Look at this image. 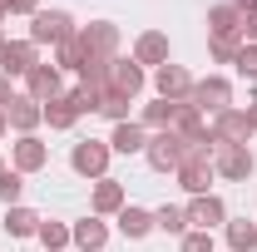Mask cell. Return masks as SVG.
<instances>
[{
    "label": "cell",
    "mask_w": 257,
    "mask_h": 252,
    "mask_svg": "<svg viewBox=\"0 0 257 252\" xmlns=\"http://www.w3.org/2000/svg\"><path fill=\"white\" fill-rule=\"evenodd\" d=\"M144 154H149V168H159V173H178V163H183V154H188V144H183L178 129H163V134L149 139Z\"/></svg>",
    "instance_id": "cell-1"
},
{
    "label": "cell",
    "mask_w": 257,
    "mask_h": 252,
    "mask_svg": "<svg viewBox=\"0 0 257 252\" xmlns=\"http://www.w3.org/2000/svg\"><path fill=\"white\" fill-rule=\"evenodd\" d=\"M74 35V20L64 10H35L30 20V45H64Z\"/></svg>",
    "instance_id": "cell-2"
},
{
    "label": "cell",
    "mask_w": 257,
    "mask_h": 252,
    "mask_svg": "<svg viewBox=\"0 0 257 252\" xmlns=\"http://www.w3.org/2000/svg\"><path fill=\"white\" fill-rule=\"evenodd\" d=\"M188 104L198 109V114H203V109H208V114H223V109H232V84L218 79V74H208V79H198V84H193Z\"/></svg>",
    "instance_id": "cell-3"
},
{
    "label": "cell",
    "mask_w": 257,
    "mask_h": 252,
    "mask_svg": "<svg viewBox=\"0 0 257 252\" xmlns=\"http://www.w3.org/2000/svg\"><path fill=\"white\" fill-rule=\"evenodd\" d=\"M252 168H257V158H252L247 144H218V154H213V173H223V178H232V183H242Z\"/></svg>",
    "instance_id": "cell-4"
},
{
    "label": "cell",
    "mask_w": 257,
    "mask_h": 252,
    "mask_svg": "<svg viewBox=\"0 0 257 252\" xmlns=\"http://www.w3.org/2000/svg\"><path fill=\"white\" fill-rule=\"evenodd\" d=\"M74 173L79 178H104V168H109V144H99V139H84V144H74Z\"/></svg>",
    "instance_id": "cell-5"
},
{
    "label": "cell",
    "mask_w": 257,
    "mask_h": 252,
    "mask_svg": "<svg viewBox=\"0 0 257 252\" xmlns=\"http://www.w3.org/2000/svg\"><path fill=\"white\" fill-rule=\"evenodd\" d=\"M40 45H30V40H5L0 45V74L10 79V74H30L35 64H40V55H35Z\"/></svg>",
    "instance_id": "cell-6"
},
{
    "label": "cell",
    "mask_w": 257,
    "mask_h": 252,
    "mask_svg": "<svg viewBox=\"0 0 257 252\" xmlns=\"http://www.w3.org/2000/svg\"><path fill=\"white\" fill-rule=\"evenodd\" d=\"M109 89L124 94V99H139V94H144V64L114 55V64H109Z\"/></svg>",
    "instance_id": "cell-7"
},
{
    "label": "cell",
    "mask_w": 257,
    "mask_h": 252,
    "mask_svg": "<svg viewBox=\"0 0 257 252\" xmlns=\"http://www.w3.org/2000/svg\"><path fill=\"white\" fill-rule=\"evenodd\" d=\"M178 183L193 193V198H203L208 183H213V154H188L178 163Z\"/></svg>",
    "instance_id": "cell-8"
},
{
    "label": "cell",
    "mask_w": 257,
    "mask_h": 252,
    "mask_svg": "<svg viewBox=\"0 0 257 252\" xmlns=\"http://www.w3.org/2000/svg\"><path fill=\"white\" fill-rule=\"evenodd\" d=\"M79 45H84V55H94V60H114V50H119V30L114 25H84L79 30Z\"/></svg>",
    "instance_id": "cell-9"
},
{
    "label": "cell",
    "mask_w": 257,
    "mask_h": 252,
    "mask_svg": "<svg viewBox=\"0 0 257 252\" xmlns=\"http://www.w3.org/2000/svg\"><path fill=\"white\" fill-rule=\"evenodd\" d=\"M40 119H45V104H40V99H30V94H15L10 104H5V124L20 129V134H30Z\"/></svg>",
    "instance_id": "cell-10"
},
{
    "label": "cell",
    "mask_w": 257,
    "mask_h": 252,
    "mask_svg": "<svg viewBox=\"0 0 257 252\" xmlns=\"http://www.w3.org/2000/svg\"><path fill=\"white\" fill-rule=\"evenodd\" d=\"M154 84H159V94L173 99V104H183V99L193 94V79H188V69H183V64H159Z\"/></svg>",
    "instance_id": "cell-11"
},
{
    "label": "cell",
    "mask_w": 257,
    "mask_h": 252,
    "mask_svg": "<svg viewBox=\"0 0 257 252\" xmlns=\"http://www.w3.org/2000/svg\"><path fill=\"white\" fill-rule=\"evenodd\" d=\"M188 222H198V232H213L218 222H227V208H223V198H213V193H203V198H193L188 208Z\"/></svg>",
    "instance_id": "cell-12"
},
{
    "label": "cell",
    "mask_w": 257,
    "mask_h": 252,
    "mask_svg": "<svg viewBox=\"0 0 257 252\" xmlns=\"http://www.w3.org/2000/svg\"><path fill=\"white\" fill-rule=\"evenodd\" d=\"M247 134H252L247 109H223V114L213 119V139H218V144H247Z\"/></svg>",
    "instance_id": "cell-13"
},
{
    "label": "cell",
    "mask_w": 257,
    "mask_h": 252,
    "mask_svg": "<svg viewBox=\"0 0 257 252\" xmlns=\"http://www.w3.org/2000/svg\"><path fill=\"white\" fill-rule=\"evenodd\" d=\"M25 79H30V99H40V104H50V99H60V94H64V84H60V64H35Z\"/></svg>",
    "instance_id": "cell-14"
},
{
    "label": "cell",
    "mask_w": 257,
    "mask_h": 252,
    "mask_svg": "<svg viewBox=\"0 0 257 252\" xmlns=\"http://www.w3.org/2000/svg\"><path fill=\"white\" fill-rule=\"evenodd\" d=\"M45 163H50V149H45L35 134H25V139L15 144V173H40Z\"/></svg>",
    "instance_id": "cell-15"
},
{
    "label": "cell",
    "mask_w": 257,
    "mask_h": 252,
    "mask_svg": "<svg viewBox=\"0 0 257 252\" xmlns=\"http://www.w3.org/2000/svg\"><path fill=\"white\" fill-rule=\"evenodd\" d=\"M109 149H119V154H144L149 149V129L144 124H114V139H109Z\"/></svg>",
    "instance_id": "cell-16"
},
{
    "label": "cell",
    "mask_w": 257,
    "mask_h": 252,
    "mask_svg": "<svg viewBox=\"0 0 257 252\" xmlns=\"http://www.w3.org/2000/svg\"><path fill=\"white\" fill-rule=\"evenodd\" d=\"M134 60H139V64H168V35L144 30L139 45H134Z\"/></svg>",
    "instance_id": "cell-17"
},
{
    "label": "cell",
    "mask_w": 257,
    "mask_h": 252,
    "mask_svg": "<svg viewBox=\"0 0 257 252\" xmlns=\"http://www.w3.org/2000/svg\"><path fill=\"white\" fill-rule=\"evenodd\" d=\"M69 237H74V247L99 252L104 242H109V227H104L99 218H84V222H74V227H69Z\"/></svg>",
    "instance_id": "cell-18"
},
{
    "label": "cell",
    "mask_w": 257,
    "mask_h": 252,
    "mask_svg": "<svg viewBox=\"0 0 257 252\" xmlns=\"http://www.w3.org/2000/svg\"><path fill=\"white\" fill-rule=\"evenodd\" d=\"M119 232L134 237V242L149 237V232H154V213H149V208H119Z\"/></svg>",
    "instance_id": "cell-19"
},
{
    "label": "cell",
    "mask_w": 257,
    "mask_h": 252,
    "mask_svg": "<svg viewBox=\"0 0 257 252\" xmlns=\"http://www.w3.org/2000/svg\"><path fill=\"white\" fill-rule=\"evenodd\" d=\"M45 119H50V129H69L74 119H79V104H74V94H60L45 104Z\"/></svg>",
    "instance_id": "cell-20"
},
{
    "label": "cell",
    "mask_w": 257,
    "mask_h": 252,
    "mask_svg": "<svg viewBox=\"0 0 257 252\" xmlns=\"http://www.w3.org/2000/svg\"><path fill=\"white\" fill-rule=\"evenodd\" d=\"M208 30H213V35H237V30H242L237 5H213V10H208Z\"/></svg>",
    "instance_id": "cell-21"
},
{
    "label": "cell",
    "mask_w": 257,
    "mask_h": 252,
    "mask_svg": "<svg viewBox=\"0 0 257 252\" xmlns=\"http://www.w3.org/2000/svg\"><path fill=\"white\" fill-rule=\"evenodd\" d=\"M178 124V104H173V99H159V104H149V109H144V129H173Z\"/></svg>",
    "instance_id": "cell-22"
},
{
    "label": "cell",
    "mask_w": 257,
    "mask_h": 252,
    "mask_svg": "<svg viewBox=\"0 0 257 252\" xmlns=\"http://www.w3.org/2000/svg\"><path fill=\"white\" fill-rule=\"evenodd\" d=\"M124 208V188L114 183V178H99V188H94V213H119Z\"/></svg>",
    "instance_id": "cell-23"
},
{
    "label": "cell",
    "mask_w": 257,
    "mask_h": 252,
    "mask_svg": "<svg viewBox=\"0 0 257 252\" xmlns=\"http://www.w3.org/2000/svg\"><path fill=\"white\" fill-rule=\"evenodd\" d=\"M40 213H30V208H10V218H5V227H10V237H35L40 232Z\"/></svg>",
    "instance_id": "cell-24"
},
{
    "label": "cell",
    "mask_w": 257,
    "mask_h": 252,
    "mask_svg": "<svg viewBox=\"0 0 257 252\" xmlns=\"http://www.w3.org/2000/svg\"><path fill=\"white\" fill-rule=\"evenodd\" d=\"M227 247L232 252H252L257 247V222H227Z\"/></svg>",
    "instance_id": "cell-25"
},
{
    "label": "cell",
    "mask_w": 257,
    "mask_h": 252,
    "mask_svg": "<svg viewBox=\"0 0 257 252\" xmlns=\"http://www.w3.org/2000/svg\"><path fill=\"white\" fill-rule=\"evenodd\" d=\"M154 227H163L168 237H178V232L188 227V213H183V208H173V203H163L159 213H154Z\"/></svg>",
    "instance_id": "cell-26"
},
{
    "label": "cell",
    "mask_w": 257,
    "mask_h": 252,
    "mask_svg": "<svg viewBox=\"0 0 257 252\" xmlns=\"http://www.w3.org/2000/svg\"><path fill=\"white\" fill-rule=\"evenodd\" d=\"M208 50H213V60L232 64V60H237V50H242V35H213V40H208Z\"/></svg>",
    "instance_id": "cell-27"
},
{
    "label": "cell",
    "mask_w": 257,
    "mask_h": 252,
    "mask_svg": "<svg viewBox=\"0 0 257 252\" xmlns=\"http://www.w3.org/2000/svg\"><path fill=\"white\" fill-rule=\"evenodd\" d=\"M20 193H25V173H0V203L5 208H20Z\"/></svg>",
    "instance_id": "cell-28"
},
{
    "label": "cell",
    "mask_w": 257,
    "mask_h": 252,
    "mask_svg": "<svg viewBox=\"0 0 257 252\" xmlns=\"http://www.w3.org/2000/svg\"><path fill=\"white\" fill-rule=\"evenodd\" d=\"M35 237H40V242H45V247H50V252H60L64 242H74L64 222H40V232H35Z\"/></svg>",
    "instance_id": "cell-29"
},
{
    "label": "cell",
    "mask_w": 257,
    "mask_h": 252,
    "mask_svg": "<svg viewBox=\"0 0 257 252\" xmlns=\"http://www.w3.org/2000/svg\"><path fill=\"white\" fill-rule=\"evenodd\" d=\"M55 60H60V69H79V64H84V45H79V30H74V35H69V40L60 45V55H55Z\"/></svg>",
    "instance_id": "cell-30"
},
{
    "label": "cell",
    "mask_w": 257,
    "mask_h": 252,
    "mask_svg": "<svg viewBox=\"0 0 257 252\" xmlns=\"http://www.w3.org/2000/svg\"><path fill=\"white\" fill-rule=\"evenodd\" d=\"M99 114H104V119H114V124H124V119H128V99L109 89V94H104V104H99Z\"/></svg>",
    "instance_id": "cell-31"
},
{
    "label": "cell",
    "mask_w": 257,
    "mask_h": 252,
    "mask_svg": "<svg viewBox=\"0 0 257 252\" xmlns=\"http://www.w3.org/2000/svg\"><path fill=\"white\" fill-rule=\"evenodd\" d=\"M232 64H237V74H247V79H257V45H242Z\"/></svg>",
    "instance_id": "cell-32"
},
{
    "label": "cell",
    "mask_w": 257,
    "mask_h": 252,
    "mask_svg": "<svg viewBox=\"0 0 257 252\" xmlns=\"http://www.w3.org/2000/svg\"><path fill=\"white\" fill-rule=\"evenodd\" d=\"M183 252H213V232H188L183 237Z\"/></svg>",
    "instance_id": "cell-33"
},
{
    "label": "cell",
    "mask_w": 257,
    "mask_h": 252,
    "mask_svg": "<svg viewBox=\"0 0 257 252\" xmlns=\"http://www.w3.org/2000/svg\"><path fill=\"white\" fill-rule=\"evenodd\" d=\"M0 5H5V15H35L40 0H0Z\"/></svg>",
    "instance_id": "cell-34"
},
{
    "label": "cell",
    "mask_w": 257,
    "mask_h": 252,
    "mask_svg": "<svg viewBox=\"0 0 257 252\" xmlns=\"http://www.w3.org/2000/svg\"><path fill=\"white\" fill-rule=\"evenodd\" d=\"M242 45H257V15H242Z\"/></svg>",
    "instance_id": "cell-35"
},
{
    "label": "cell",
    "mask_w": 257,
    "mask_h": 252,
    "mask_svg": "<svg viewBox=\"0 0 257 252\" xmlns=\"http://www.w3.org/2000/svg\"><path fill=\"white\" fill-rule=\"evenodd\" d=\"M237 5V15H257V0H232Z\"/></svg>",
    "instance_id": "cell-36"
},
{
    "label": "cell",
    "mask_w": 257,
    "mask_h": 252,
    "mask_svg": "<svg viewBox=\"0 0 257 252\" xmlns=\"http://www.w3.org/2000/svg\"><path fill=\"white\" fill-rule=\"evenodd\" d=\"M10 99H15V94H10V79H5V74H0V109H5V104H10Z\"/></svg>",
    "instance_id": "cell-37"
},
{
    "label": "cell",
    "mask_w": 257,
    "mask_h": 252,
    "mask_svg": "<svg viewBox=\"0 0 257 252\" xmlns=\"http://www.w3.org/2000/svg\"><path fill=\"white\" fill-rule=\"evenodd\" d=\"M247 124H252V134H257V99L247 104Z\"/></svg>",
    "instance_id": "cell-38"
},
{
    "label": "cell",
    "mask_w": 257,
    "mask_h": 252,
    "mask_svg": "<svg viewBox=\"0 0 257 252\" xmlns=\"http://www.w3.org/2000/svg\"><path fill=\"white\" fill-rule=\"evenodd\" d=\"M0 134H5V109H0Z\"/></svg>",
    "instance_id": "cell-39"
},
{
    "label": "cell",
    "mask_w": 257,
    "mask_h": 252,
    "mask_svg": "<svg viewBox=\"0 0 257 252\" xmlns=\"http://www.w3.org/2000/svg\"><path fill=\"white\" fill-rule=\"evenodd\" d=\"M0 173H5V163H0Z\"/></svg>",
    "instance_id": "cell-40"
},
{
    "label": "cell",
    "mask_w": 257,
    "mask_h": 252,
    "mask_svg": "<svg viewBox=\"0 0 257 252\" xmlns=\"http://www.w3.org/2000/svg\"><path fill=\"white\" fill-rule=\"evenodd\" d=\"M0 45H5V35H0Z\"/></svg>",
    "instance_id": "cell-41"
},
{
    "label": "cell",
    "mask_w": 257,
    "mask_h": 252,
    "mask_svg": "<svg viewBox=\"0 0 257 252\" xmlns=\"http://www.w3.org/2000/svg\"><path fill=\"white\" fill-rule=\"evenodd\" d=\"M0 15H5V5H0Z\"/></svg>",
    "instance_id": "cell-42"
}]
</instances>
